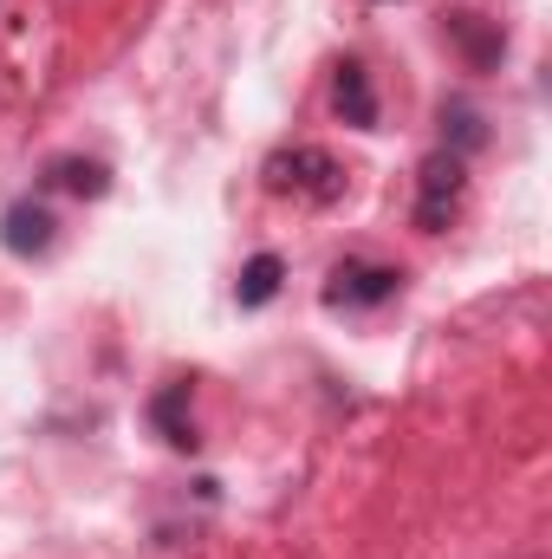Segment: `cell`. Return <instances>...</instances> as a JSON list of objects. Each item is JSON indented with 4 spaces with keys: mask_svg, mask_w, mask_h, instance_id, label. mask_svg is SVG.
Wrapping results in <instances>:
<instances>
[{
    "mask_svg": "<svg viewBox=\"0 0 552 559\" xmlns=\"http://www.w3.org/2000/svg\"><path fill=\"white\" fill-rule=\"evenodd\" d=\"M267 182L274 189H299V195H312V202H332V195H345V169L325 156V150H279L274 163H267Z\"/></svg>",
    "mask_w": 552,
    "mask_h": 559,
    "instance_id": "cell-1",
    "label": "cell"
},
{
    "mask_svg": "<svg viewBox=\"0 0 552 559\" xmlns=\"http://www.w3.org/2000/svg\"><path fill=\"white\" fill-rule=\"evenodd\" d=\"M455 195H461V156H455V150H435V156L422 163V195H416V228H422V235H435V228L448 222V209H455Z\"/></svg>",
    "mask_w": 552,
    "mask_h": 559,
    "instance_id": "cell-2",
    "label": "cell"
},
{
    "mask_svg": "<svg viewBox=\"0 0 552 559\" xmlns=\"http://www.w3.org/2000/svg\"><path fill=\"white\" fill-rule=\"evenodd\" d=\"M404 286L397 267H371V261H345L332 286H325V306H384L391 293Z\"/></svg>",
    "mask_w": 552,
    "mask_h": 559,
    "instance_id": "cell-3",
    "label": "cell"
},
{
    "mask_svg": "<svg viewBox=\"0 0 552 559\" xmlns=\"http://www.w3.org/2000/svg\"><path fill=\"white\" fill-rule=\"evenodd\" d=\"M52 209L46 202H13L7 209V222H0V241H7V254H46L52 248Z\"/></svg>",
    "mask_w": 552,
    "mask_h": 559,
    "instance_id": "cell-4",
    "label": "cell"
},
{
    "mask_svg": "<svg viewBox=\"0 0 552 559\" xmlns=\"http://www.w3.org/2000/svg\"><path fill=\"white\" fill-rule=\"evenodd\" d=\"M332 105H338V118H345V124H358V131H371V124H377V92H371V72H364L358 59H345V66H338V92H332Z\"/></svg>",
    "mask_w": 552,
    "mask_h": 559,
    "instance_id": "cell-5",
    "label": "cell"
},
{
    "mask_svg": "<svg viewBox=\"0 0 552 559\" xmlns=\"http://www.w3.org/2000/svg\"><path fill=\"white\" fill-rule=\"evenodd\" d=\"M448 39L468 52V66H494V59H501V46H507V39H501L494 26H481L475 13H455V20H448Z\"/></svg>",
    "mask_w": 552,
    "mask_h": 559,
    "instance_id": "cell-6",
    "label": "cell"
},
{
    "mask_svg": "<svg viewBox=\"0 0 552 559\" xmlns=\"http://www.w3.org/2000/svg\"><path fill=\"white\" fill-rule=\"evenodd\" d=\"M182 411H189V384H169V391L149 404V417H156V429H163L169 449H195V429L182 423Z\"/></svg>",
    "mask_w": 552,
    "mask_h": 559,
    "instance_id": "cell-7",
    "label": "cell"
},
{
    "mask_svg": "<svg viewBox=\"0 0 552 559\" xmlns=\"http://www.w3.org/2000/svg\"><path fill=\"white\" fill-rule=\"evenodd\" d=\"M52 182L72 189V195H105L111 189V169L105 163H85V156H59L52 163Z\"/></svg>",
    "mask_w": 552,
    "mask_h": 559,
    "instance_id": "cell-8",
    "label": "cell"
},
{
    "mask_svg": "<svg viewBox=\"0 0 552 559\" xmlns=\"http://www.w3.org/2000/svg\"><path fill=\"white\" fill-rule=\"evenodd\" d=\"M279 274H286V267H279V254H254V261L241 267V286H235V293H241V306H267V299L279 293Z\"/></svg>",
    "mask_w": 552,
    "mask_h": 559,
    "instance_id": "cell-9",
    "label": "cell"
},
{
    "mask_svg": "<svg viewBox=\"0 0 552 559\" xmlns=\"http://www.w3.org/2000/svg\"><path fill=\"white\" fill-rule=\"evenodd\" d=\"M442 131L455 138V156H461V150H475V143H481V118H475L468 105H442Z\"/></svg>",
    "mask_w": 552,
    "mask_h": 559,
    "instance_id": "cell-10",
    "label": "cell"
}]
</instances>
